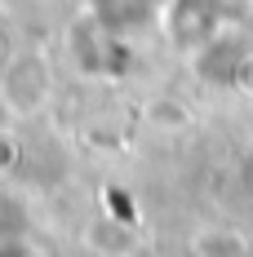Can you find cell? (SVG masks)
<instances>
[{
    "label": "cell",
    "mask_w": 253,
    "mask_h": 257,
    "mask_svg": "<svg viewBox=\"0 0 253 257\" xmlns=\"http://www.w3.org/2000/svg\"><path fill=\"white\" fill-rule=\"evenodd\" d=\"M14 164H18V142H14L9 133H0V173L14 169Z\"/></svg>",
    "instance_id": "277c9868"
},
{
    "label": "cell",
    "mask_w": 253,
    "mask_h": 257,
    "mask_svg": "<svg viewBox=\"0 0 253 257\" xmlns=\"http://www.w3.org/2000/svg\"><path fill=\"white\" fill-rule=\"evenodd\" d=\"M89 5H94V18L102 31H138L160 14L164 0H89Z\"/></svg>",
    "instance_id": "3957f363"
},
{
    "label": "cell",
    "mask_w": 253,
    "mask_h": 257,
    "mask_svg": "<svg viewBox=\"0 0 253 257\" xmlns=\"http://www.w3.org/2000/svg\"><path fill=\"white\" fill-rule=\"evenodd\" d=\"M49 93H53V71L40 53H18L5 67V76H0V102L14 115H23V120L40 115L45 102H49Z\"/></svg>",
    "instance_id": "6da1fadb"
},
{
    "label": "cell",
    "mask_w": 253,
    "mask_h": 257,
    "mask_svg": "<svg viewBox=\"0 0 253 257\" xmlns=\"http://www.w3.org/2000/svg\"><path fill=\"white\" fill-rule=\"evenodd\" d=\"M0 257H36V248H27V244H0Z\"/></svg>",
    "instance_id": "5b68a950"
},
{
    "label": "cell",
    "mask_w": 253,
    "mask_h": 257,
    "mask_svg": "<svg viewBox=\"0 0 253 257\" xmlns=\"http://www.w3.org/2000/svg\"><path fill=\"white\" fill-rule=\"evenodd\" d=\"M164 18H169V36H174L182 49H204L213 40L218 9H213V0H169Z\"/></svg>",
    "instance_id": "7a4b0ae2"
}]
</instances>
